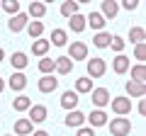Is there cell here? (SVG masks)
<instances>
[{"label":"cell","mask_w":146,"mask_h":136,"mask_svg":"<svg viewBox=\"0 0 146 136\" xmlns=\"http://www.w3.org/2000/svg\"><path fill=\"white\" fill-rule=\"evenodd\" d=\"M107 129L112 136H129L131 134V121L124 117H115L112 121H107Z\"/></svg>","instance_id":"cell-1"},{"label":"cell","mask_w":146,"mask_h":136,"mask_svg":"<svg viewBox=\"0 0 146 136\" xmlns=\"http://www.w3.org/2000/svg\"><path fill=\"white\" fill-rule=\"evenodd\" d=\"M110 90L107 88H93L90 90V102L95 105V110H105V107L110 105Z\"/></svg>","instance_id":"cell-2"},{"label":"cell","mask_w":146,"mask_h":136,"mask_svg":"<svg viewBox=\"0 0 146 136\" xmlns=\"http://www.w3.org/2000/svg\"><path fill=\"white\" fill-rule=\"evenodd\" d=\"M110 105H112V112H115L117 117H127V114L131 112V100L127 97V95L112 97V100H110Z\"/></svg>","instance_id":"cell-3"},{"label":"cell","mask_w":146,"mask_h":136,"mask_svg":"<svg viewBox=\"0 0 146 136\" xmlns=\"http://www.w3.org/2000/svg\"><path fill=\"white\" fill-rule=\"evenodd\" d=\"M68 58H71L73 63L85 61V58H88V44L85 42H71L68 44Z\"/></svg>","instance_id":"cell-4"},{"label":"cell","mask_w":146,"mask_h":136,"mask_svg":"<svg viewBox=\"0 0 146 136\" xmlns=\"http://www.w3.org/2000/svg\"><path fill=\"white\" fill-rule=\"evenodd\" d=\"M85 68H88V78H102V75L107 73L105 58H90V61L85 63Z\"/></svg>","instance_id":"cell-5"},{"label":"cell","mask_w":146,"mask_h":136,"mask_svg":"<svg viewBox=\"0 0 146 136\" xmlns=\"http://www.w3.org/2000/svg\"><path fill=\"white\" fill-rule=\"evenodd\" d=\"M85 121L90 124V129H98V126H107L110 117H107V112H105V110H93L88 117H85Z\"/></svg>","instance_id":"cell-6"},{"label":"cell","mask_w":146,"mask_h":136,"mask_svg":"<svg viewBox=\"0 0 146 136\" xmlns=\"http://www.w3.org/2000/svg\"><path fill=\"white\" fill-rule=\"evenodd\" d=\"M46 117H49V112H46L44 105H32L29 110H27V119H29L32 124H42V121H46Z\"/></svg>","instance_id":"cell-7"},{"label":"cell","mask_w":146,"mask_h":136,"mask_svg":"<svg viewBox=\"0 0 146 136\" xmlns=\"http://www.w3.org/2000/svg\"><path fill=\"white\" fill-rule=\"evenodd\" d=\"M129 68H131V58H127L124 53H117V56L112 58V71H115L117 75H124Z\"/></svg>","instance_id":"cell-8"},{"label":"cell","mask_w":146,"mask_h":136,"mask_svg":"<svg viewBox=\"0 0 146 136\" xmlns=\"http://www.w3.org/2000/svg\"><path fill=\"white\" fill-rule=\"evenodd\" d=\"M27 22H29V17H27V12H17L15 17H10V22H7V29L10 32H22V29H27Z\"/></svg>","instance_id":"cell-9"},{"label":"cell","mask_w":146,"mask_h":136,"mask_svg":"<svg viewBox=\"0 0 146 136\" xmlns=\"http://www.w3.org/2000/svg\"><path fill=\"white\" fill-rule=\"evenodd\" d=\"M73 66H76V63H73L68 56H58V58H54V71H56L58 75H68V73L73 71Z\"/></svg>","instance_id":"cell-10"},{"label":"cell","mask_w":146,"mask_h":136,"mask_svg":"<svg viewBox=\"0 0 146 136\" xmlns=\"http://www.w3.org/2000/svg\"><path fill=\"white\" fill-rule=\"evenodd\" d=\"M36 88H39V92L49 95V92H54V90L58 88V80L54 78V75H42V78L36 80Z\"/></svg>","instance_id":"cell-11"},{"label":"cell","mask_w":146,"mask_h":136,"mask_svg":"<svg viewBox=\"0 0 146 136\" xmlns=\"http://www.w3.org/2000/svg\"><path fill=\"white\" fill-rule=\"evenodd\" d=\"M5 85H7L10 90H15V92H22V90L27 88V75H25V73H15V71H12L10 80H7Z\"/></svg>","instance_id":"cell-12"},{"label":"cell","mask_w":146,"mask_h":136,"mask_svg":"<svg viewBox=\"0 0 146 136\" xmlns=\"http://www.w3.org/2000/svg\"><path fill=\"white\" fill-rule=\"evenodd\" d=\"M78 102H80V97L73 92V90H66V92L61 95V107H63L66 112H73L76 107H78Z\"/></svg>","instance_id":"cell-13"},{"label":"cell","mask_w":146,"mask_h":136,"mask_svg":"<svg viewBox=\"0 0 146 136\" xmlns=\"http://www.w3.org/2000/svg\"><path fill=\"white\" fill-rule=\"evenodd\" d=\"M27 63H29V61H27V53H25V51H15V53L10 56V66H12L15 73H22V71L27 68Z\"/></svg>","instance_id":"cell-14"},{"label":"cell","mask_w":146,"mask_h":136,"mask_svg":"<svg viewBox=\"0 0 146 136\" xmlns=\"http://www.w3.org/2000/svg\"><path fill=\"white\" fill-rule=\"evenodd\" d=\"M66 126H71V129H80V126L85 124V114L83 112H78V110H73V112H68L66 114Z\"/></svg>","instance_id":"cell-15"},{"label":"cell","mask_w":146,"mask_h":136,"mask_svg":"<svg viewBox=\"0 0 146 136\" xmlns=\"http://www.w3.org/2000/svg\"><path fill=\"white\" fill-rule=\"evenodd\" d=\"M124 90H127V97H144L146 95V85L144 83H134V80H127Z\"/></svg>","instance_id":"cell-16"},{"label":"cell","mask_w":146,"mask_h":136,"mask_svg":"<svg viewBox=\"0 0 146 136\" xmlns=\"http://www.w3.org/2000/svg\"><path fill=\"white\" fill-rule=\"evenodd\" d=\"M100 15L105 17V20H115L117 15H119V3H115V0H105L102 3V12Z\"/></svg>","instance_id":"cell-17"},{"label":"cell","mask_w":146,"mask_h":136,"mask_svg":"<svg viewBox=\"0 0 146 136\" xmlns=\"http://www.w3.org/2000/svg\"><path fill=\"white\" fill-rule=\"evenodd\" d=\"M85 27H90V29H95V32H102L105 17L100 15V12H90V15H85Z\"/></svg>","instance_id":"cell-18"},{"label":"cell","mask_w":146,"mask_h":136,"mask_svg":"<svg viewBox=\"0 0 146 136\" xmlns=\"http://www.w3.org/2000/svg\"><path fill=\"white\" fill-rule=\"evenodd\" d=\"M49 49H51V44H49V39H34V42H32V53H34V56H46L49 53Z\"/></svg>","instance_id":"cell-19"},{"label":"cell","mask_w":146,"mask_h":136,"mask_svg":"<svg viewBox=\"0 0 146 136\" xmlns=\"http://www.w3.org/2000/svg\"><path fill=\"white\" fill-rule=\"evenodd\" d=\"M46 15V5L44 3H29V7H27V17H32V20H42V17Z\"/></svg>","instance_id":"cell-20"},{"label":"cell","mask_w":146,"mask_h":136,"mask_svg":"<svg viewBox=\"0 0 146 136\" xmlns=\"http://www.w3.org/2000/svg\"><path fill=\"white\" fill-rule=\"evenodd\" d=\"M32 131H34V124H32L29 119H15V134L17 136H29Z\"/></svg>","instance_id":"cell-21"},{"label":"cell","mask_w":146,"mask_h":136,"mask_svg":"<svg viewBox=\"0 0 146 136\" xmlns=\"http://www.w3.org/2000/svg\"><path fill=\"white\" fill-rule=\"evenodd\" d=\"M49 44H54V46H66V44H68L66 29H54L51 37H49Z\"/></svg>","instance_id":"cell-22"},{"label":"cell","mask_w":146,"mask_h":136,"mask_svg":"<svg viewBox=\"0 0 146 136\" xmlns=\"http://www.w3.org/2000/svg\"><path fill=\"white\" fill-rule=\"evenodd\" d=\"M32 107V100L27 97V95H17L15 100H12V110L15 112H27Z\"/></svg>","instance_id":"cell-23"},{"label":"cell","mask_w":146,"mask_h":136,"mask_svg":"<svg viewBox=\"0 0 146 136\" xmlns=\"http://www.w3.org/2000/svg\"><path fill=\"white\" fill-rule=\"evenodd\" d=\"M68 27H71L73 32H76V34H80V32L85 29V15H73V17H68Z\"/></svg>","instance_id":"cell-24"},{"label":"cell","mask_w":146,"mask_h":136,"mask_svg":"<svg viewBox=\"0 0 146 136\" xmlns=\"http://www.w3.org/2000/svg\"><path fill=\"white\" fill-rule=\"evenodd\" d=\"M90 90H93V80H90L88 75H83V78L76 80V90H73L76 95H85V92H90Z\"/></svg>","instance_id":"cell-25"},{"label":"cell","mask_w":146,"mask_h":136,"mask_svg":"<svg viewBox=\"0 0 146 136\" xmlns=\"http://www.w3.org/2000/svg\"><path fill=\"white\" fill-rule=\"evenodd\" d=\"M78 7H80V3L66 0V3H61V15L63 17H73V15H78Z\"/></svg>","instance_id":"cell-26"},{"label":"cell","mask_w":146,"mask_h":136,"mask_svg":"<svg viewBox=\"0 0 146 136\" xmlns=\"http://www.w3.org/2000/svg\"><path fill=\"white\" fill-rule=\"evenodd\" d=\"M27 32L32 39H42L44 34V22H27Z\"/></svg>","instance_id":"cell-27"},{"label":"cell","mask_w":146,"mask_h":136,"mask_svg":"<svg viewBox=\"0 0 146 136\" xmlns=\"http://www.w3.org/2000/svg\"><path fill=\"white\" fill-rule=\"evenodd\" d=\"M110 39H112V34H107V32H98V34L93 37V44L98 49H107L110 46Z\"/></svg>","instance_id":"cell-28"},{"label":"cell","mask_w":146,"mask_h":136,"mask_svg":"<svg viewBox=\"0 0 146 136\" xmlns=\"http://www.w3.org/2000/svg\"><path fill=\"white\" fill-rule=\"evenodd\" d=\"M131 80H134V83H144V80H146V68H144V63L131 66Z\"/></svg>","instance_id":"cell-29"},{"label":"cell","mask_w":146,"mask_h":136,"mask_svg":"<svg viewBox=\"0 0 146 136\" xmlns=\"http://www.w3.org/2000/svg\"><path fill=\"white\" fill-rule=\"evenodd\" d=\"M144 37H146L144 27H131L129 29V42L131 44H144Z\"/></svg>","instance_id":"cell-30"},{"label":"cell","mask_w":146,"mask_h":136,"mask_svg":"<svg viewBox=\"0 0 146 136\" xmlns=\"http://www.w3.org/2000/svg\"><path fill=\"white\" fill-rule=\"evenodd\" d=\"M36 66H39V71H42V75H51L54 73V58H49V56H44Z\"/></svg>","instance_id":"cell-31"},{"label":"cell","mask_w":146,"mask_h":136,"mask_svg":"<svg viewBox=\"0 0 146 136\" xmlns=\"http://www.w3.org/2000/svg\"><path fill=\"white\" fill-rule=\"evenodd\" d=\"M3 10H5L10 17H15L17 12H22V10H20V3H17V0H3Z\"/></svg>","instance_id":"cell-32"},{"label":"cell","mask_w":146,"mask_h":136,"mask_svg":"<svg viewBox=\"0 0 146 136\" xmlns=\"http://www.w3.org/2000/svg\"><path fill=\"white\" fill-rule=\"evenodd\" d=\"M110 46H112V51L122 53V51H124V46H127V42H124L122 37H117V34H112V39H110Z\"/></svg>","instance_id":"cell-33"},{"label":"cell","mask_w":146,"mask_h":136,"mask_svg":"<svg viewBox=\"0 0 146 136\" xmlns=\"http://www.w3.org/2000/svg\"><path fill=\"white\" fill-rule=\"evenodd\" d=\"M134 58H136L139 63L146 58V49H144V44H134Z\"/></svg>","instance_id":"cell-34"},{"label":"cell","mask_w":146,"mask_h":136,"mask_svg":"<svg viewBox=\"0 0 146 136\" xmlns=\"http://www.w3.org/2000/svg\"><path fill=\"white\" fill-rule=\"evenodd\" d=\"M119 7H124V10H136V7H139V0H122Z\"/></svg>","instance_id":"cell-35"},{"label":"cell","mask_w":146,"mask_h":136,"mask_svg":"<svg viewBox=\"0 0 146 136\" xmlns=\"http://www.w3.org/2000/svg\"><path fill=\"white\" fill-rule=\"evenodd\" d=\"M76 136H95V129H90V126H80V129L76 131Z\"/></svg>","instance_id":"cell-36"},{"label":"cell","mask_w":146,"mask_h":136,"mask_svg":"<svg viewBox=\"0 0 146 136\" xmlns=\"http://www.w3.org/2000/svg\"><path fill=\"white\" fill-rule=\"evenodd\" d=\"M139 114H146V105H144V100L139 102Z\"/></svg>","instance_id":"cell-37"},{"label":"cell","mask_w":146,"mask_h":136,"mask_svg":"<svg viewBox=\"0 0 146 136\" xmlns=\"http://www.w3.org/2000/svg\"><path fill=\"white\" fill-rule=\"evenodd\" d=\"M32 136H49V134H46V131H42V129H39V131H34Z\"/></svg>","instance_id":"cell-38"},{"label":"cell","mask_w":146,"mask_h":136,"mask_svg":"<svg viewBox=\"0 0 146 136\" xmlns=\"http://www.w3.org/2000/svg\"><path fill=\"white\" fill-rule=\"evenodd\" d=\"M5 61V51H3V46H0V63Z\"/></svg>","instance_id":"cell-39"},{"label":"cell","mask_w":146,"mask_h":136,"mask_svg":"<svg viewBox=\"0 0 146 136\" xmlns=\"http://www.w3.org/2000/svg\"><path fill=\"white\" fill-rule=\"evenodd\" d=\"M5 90V78H0V92Z\"/></svg>","instance_id":"cell-40"},{"label":"cell","mask_w":146,"mask_h":136,"mask_svg":"<svg viewBox=\"0 0 146 136\" xmlns=\"http://www.w3.org/2000/svg\"><path fill=\"white\" fill-rule=\"evenodd\" d=\"M5 136H12V134H5Z\"/></svg>","instance_id":"cell-41"}]
</instances>
